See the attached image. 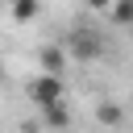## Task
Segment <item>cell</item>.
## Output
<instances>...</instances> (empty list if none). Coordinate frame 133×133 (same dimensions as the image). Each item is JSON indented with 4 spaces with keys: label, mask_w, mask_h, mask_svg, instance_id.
Instances as JSON below:
<instances>
[{
    "label": "cell",
    "mask_w": 133,
    "mask_h": 133,
    "mask_svg": "<svg viewBox=\"0 0 133 133\" xmlns=\"http://www.w3.org/2000/svg\"><path fill=\"white\" fill-rule=\"evenodd\" d=\"M29 100L42 112L46 108H58V104H66V83L58 75H37V79H29Z\"/></svg>",
    "instance_id": "cell-1"
},
{
    "label": "cell",
    "mask_w": 133,
    "mask_h": 133,
    "mask_svg": "<svg viewBox=\"0 0 133 133\" xmlns=\"http://www.w3.org/2000/svg\"><path fill=\"white\" fill-rule=\"evenodd\" d=\"M66 54L79 58V62H91V58L104 54V37L91 33V29H75V33H66Z\"/></svg>",
    "instance_id": "cell-2"
},
{
    "label": "cell",
    "mask_w": 133,
    "mask_h": 133,
    "mask_svg": "<svg viewBox=\"0 0 133 133\" xmlns=\"http://www.w3.org/2000/svg\"><path fill=\"white\" fill-rule=\"evenodd\" d=\"M37 62H42V75H58V79H62V66H66V46H42Z\"/></svg>",
    "instance_id": "cell-3"
},
{
    "label": "cell",
    "mask_w": 133,
    "mask_h": 133,
    "mask_svg": "<svg viewBox=\"0 0 133 133\" xmlns=\"http://www.w3.org/2000/svg\"><path fill=\"white\" fill-rule=\"evenodd\" d=\"M96 116H100L104 125H121V104H116V100H100Z\"/></svg>",
    "instance_id": "cell-4"
},
{
    "label": "cell",
    "mask_w": 133,
    "mask_h": 133,
    "mask_svg": "<svg viewBox=\"0 0 133 133\" xmlns=\"http://www.w3.org/2000/svg\"><path fill=\"white\" fill-rule=\"evenodd\" d=\"M46 125H50V129H66V125H71V108H66V104L46 108Z\"/></svg>",
    "instance_id": "cell-5"
},
{
    "label": "cell",
    "mask_w": 133,
    "mask_h": 133,
    "mask_svg": "<svg viewBox=\"0 0 133 133\" xmlns=\"http://www.w3.org/2000/svg\"><path fill=\"white\" fill-rule=\"evenodd\" d=\"M37 12H42L37 0H17V4H12V17H17V21H33Z\"/></svg>",
    "instance_id": "cell-6"
},
{
    "label": "cell",
    "mask_w": 133,
    "mask_h": 133,
    "mask_svg": "<svg viewBox=\"0 0 133 133\" xmlns=\"http://www.w3.org/2000/svg\"><path fill=\"white\" fill-rule=\"evenodd\" d=\"M108 17H112L116 25H133V0H125V4H112V8H108Z\"/></svg>",
    "instance_id": "cell-7"
},
{
    "label": "cell",
    "mask_w": 133,
    "mask_h": 133,
    "mask_svg": "<svg viewBox=\"0 0 133 133\" xmlns=\"http://www.w3.org/2000/svg\"><path fill=\"white\" fill-rule=\"evenodd\" d=\"M0 75H4V66H0Z\"/></svg>",
    "instance_id": "cell-8"
},
{
    "label": "cell",
    "mask_w": 133,
    "mask_h": 133,
    "mask_svg": "<svg viewBox=\"0 0 133 133\" xmlns=\"http://www.w3.org/2000/svg\"><path fill=\"white\" fill-rule=\"evenodd\" d=\"M129 29H133V25H129Z\"/></svg>",
    "instance_id": "cell-9"
}]
</instances>
